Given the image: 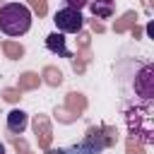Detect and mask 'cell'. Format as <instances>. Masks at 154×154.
Wrapping results in <instances>:
<instances>
[{"instance_id":"cell-7","label":"cell","mask_w":154,"mask_h":154,"mask_svg":"<svg viewBox=\"0 0 154 154\" xmlns=\"http://www.w3.org/2000/svg\"><path fill=\"white\" fill-rule=\"evenodd\" d=\"M46 48H48L51 53L63 55V58H72V53H70L67 46H65V34H60V31H53V34L46 36Z\"/></svg>"},{"instance_id":"cell-1","label":"cell","mask_w":154,"mask_h":154,"mask_svg":"<svg viewBox=\"0 0 154 154\" xmlns=\"http://www.w3.org/2000/svg\"><path fill=\"white\" fill-rule=\"evenodd\" d=\"M116 77L125 96H137L144 103L154 99V65L149 58H123L116 65Z\"/></svg>"},{"instance_id":"cell-2","label":"cell","mask_w":154,"mask_h":154,"mask_svg":"<svg viewBox=\"0 0 154 154\" xmlns=\"http://www.w3.org/2000/svg\"><path fill=\"white\" fill-rule=\"evenodd\" d=\"M31 29V10L22 2H5L0 7V31L7 36H24Z\"/></svg>"},{"instance_id":"cell-5","label":"cell","mask_w":154,"mask_h":154,"mask_svg":"<svg viewBox=\"0 0 154 154\" xmlns=\"http://www.w3.org/2000/svg\"><path fill=\"white\" fill-rule=\"evenodd\" d=\"M87 7L96 19H111L116 14V0H87Z\"/></svg>"},{"instance_id":"cell-3","label":"cell","mask_w":154,"mask_h":154,"mask_svg":"<svg viewBox=\"0 0 154 154\" xmlns=\"http://www.w3.org/2000/svg\"><path fill=\"white\" fill-rule=\"evenodd\" d=\"M53 22H55V29L60 34H79L82 31V24H84V17L79 10H72V7H60L55 14H53Z\"/></svg>"},{"instance_id":"cell-8","label":"cell","mask_w":154,"mask_h":154,"mask_svg":"<svg viewBox=\"0 0 154 154\" xmlns=\"http://www.w3.org/2000/svg\"><path fill=\"white\" fill-rule=\"evenodd\" d=\"M63 2H65V7H72L79 12H82V7H87V0H63Z\"/></svg>"},{"instance_id":"cell-9","label":"cell","mask_w":154,"mask_h":154,"mask_svg":"<svg viewBox=\"0 0 154 154\" xmlns=\"http://www.w3.org/2000/svg\"><path fill=\"white\" fill-rule=\"evenodd\" d=\"M0 154H5V144L2 142H0Z\"/></svg>"},{"instance_id":"cell-4","label":"cell","mask_w":154,"mask_h":154,"mask_svg":"<svg viewBox=\"0 0 154 154\" xmlns=\"http://www.w3.org/2000/svg\"><path fill=\"white\" fill-rule=\"evenodd\" d=\"M103 144H99L94 140L91 132H87V137L77 144H70V147H58V149H48L46 154H101Z\"/></svg>"},{"instance_id":"cell-6","label":"cell","mask_w":154,"mask_h":154,"mask_svg":"<svg viewBox=\"0 0 154 154\" xmlns=\"http://www.w3.org/2000/svg\"><path fill=\"white\" fill-rule=\"evenodd\" d=\"M26 125H29V116H26L22 108H12V111L7 113V132L22 135V132L26 130Z\"/></svg>"}]
</instances>
